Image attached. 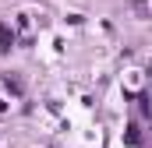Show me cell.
<instances>
[{"instance_id": "2", "label": "cell", "mask_w": 152, "mask_h": 148, "mask_svg": "<svg viewBox=\"0 0 152 148\" xmlns=\"http://www.w3.org/2000/svg\"><path fill=\"white\" fill-rule=\"evenodd\" d=\"M127 145H138V127H127Z\"/></svg>"}, {"instance_id": "1", "label": "cell", "mask_w": 152, "mask_h": 148, "mask_svg": "<svg viewBox=\"0 0 152 148\" xmlns=\"http://www.w3.org/2000/svg\"><path fill=\"white\" fill-rule=\"evenodd\" d=\"M11 46H14V32H11L7 25H0V53H7Z\"/></svg>"}]
</instances>
